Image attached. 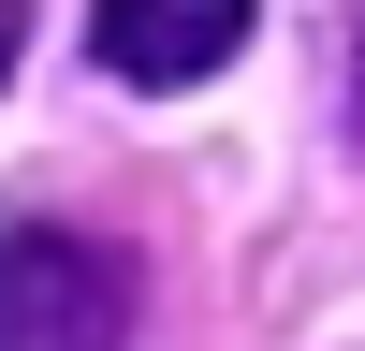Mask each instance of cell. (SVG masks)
Returning a JSON list of instances; mask_svg holds the SVG:
<instances>
[{
    "mask_svg": "<svg viewBox=\"0 0 365 351\" xmlns=\"http://www.w3.org/2000/svg\"><path fill=\"white\" fill-rule=\"evenodd\" d=\"M132 263L73 220H0V351H117Z\"/></svg>",
    "mask_w": 365,
    "mask_h": 351,
    "instance_id": "cell-1",
    "label": "cell"
},
{
    "mask_svg": "<svg viewBox=\"0 0 365 351\" xmlns=\"http://www.w3.org/2000/svg\"><path fill=\"white\" fill-rule=\"evenodd\" d=\"M234 44H249V15H132V0L88 29V58H103L117 88H190V73H220Z\"/></svg>",
    "mask_w": 365,
    "mask_h": 351,
    "instance_id": "cell-2",
    "label": "cell"
},
{
    "mask_svg": "<svg viewBox=\"0 0 365 351\" xmlns=\"http://www.w3.org/2000/svg\"><path fill=\"white\" fill-rule=\"evenodd\" d=\"M0 73H15V15H0Z\"/></svg>",
    "mask_w": 365,
    "mask_h": 351,
    "instance_id": "cell-3",
    "label": "cell"
}]
</instances>
